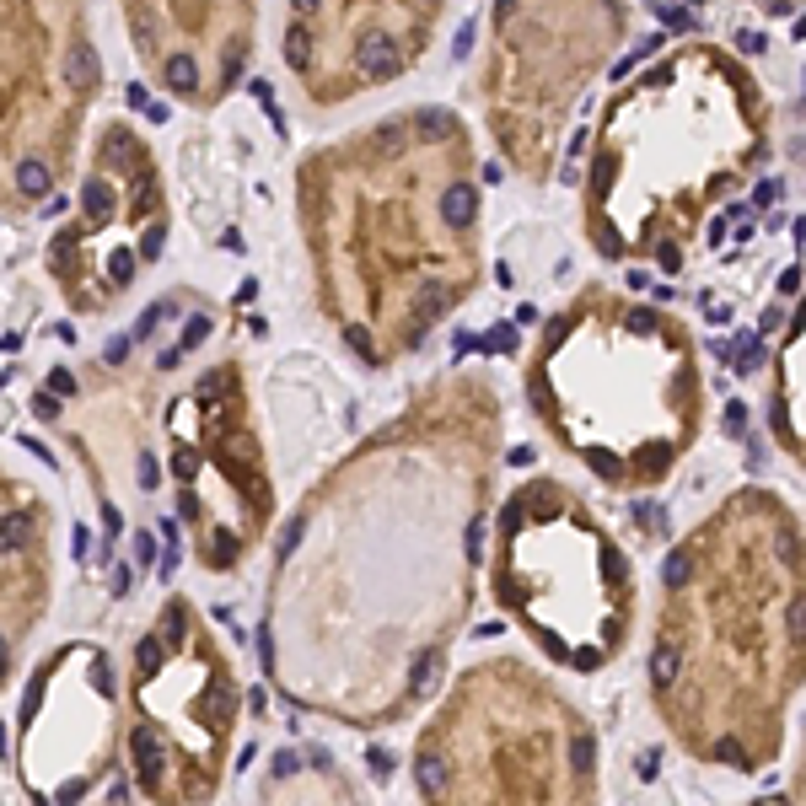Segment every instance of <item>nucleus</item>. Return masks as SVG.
I'll use <instances>...</instances> for the list:
<instances>
[{
  "mask_svg": "<svg viewBox=\"0 0 806 806\" xmlns=\"http://www.w3.org/2000/svg\"><path fill=\"white\" fill-rule=\"evenodd\" d=\"M355 65L371 75V81H387V75H398V65H403V54H398V43L382 32V27H371L366 38H360V48H355Z\"/></svg>",
  "mask_w": 806,
  "mask_h": 806,
  "instance_id": "nucleus-1",
  "label": "nucleus"
},
{
  "mask_svg": "<svg viewBox=\"0 0 806 806\" xmlns=\"http://www.w3.org/2000/svg\"><path fill=\"white\" fill-rule=\"evenodd\" d=\"M129 748H134V769H140V791H161V737L151 732V726H140L134 737H129Z\"/></svg>",
  "mask_w": 806,
  "mask_h": 806,
  "instance_id": "nucleus-2",
  "label": "nucleus"
},
{
  "mask_svg": "<svg viewBox=\"0 0 806 806\" xmlns=\"http://www.w3.org/2000/svg\"><path fill=\"white\" fill-rule=\"evenodd\" d=\"M441 215H446V226L468 231V226L479 221V194H473L468 183H452V188L441 194Z\"/></svg>",
  "mask_w": 806,
  "mask_h": 806,
  "instance_id": "nucleus-3",
  "label": "nucleus"
},
{
  "mask_svg": "<svg viewBox=\"0 0 806 806\" xmlns=\"http://www.w3.org/2000/svg\"><path fill=\"white\" fill-rule=\"evenodd\" d=\"M65 81H70V91H91V86H97V48H91V43H70V54H65Z\"/></svg>",
  "mask_w": 806,
  "mask_h": 806,
  "instance_id": "nucleus-4",
  "label": "nucleus"
},
{
  "mask_svg": "<svg viewBox=\"0 0 806 806\" xmlns=\"http://www.w3.org/2000/svg\"><path fill=\"white\" fill-rule=\"evenodd\" d=\"M678 667H683V651H678L672 640H662V646L651 651V683H656V689H672V683H678Z\"/></svg>",
  "mask_w": 806,
  "mask_h": 806,
  "instance_id": "nucleus-5",
  "label": "nucleus"
},
{
  "mask_svg": "<svg viewBox=\"0 0 806 806\" xmlns=\"http://www.w3.org/2000/svg\"><path fill=\"white\" fill-rule=\"evenodd\" d=\"M16 188H22L27 199H43V194L54 188V172H48V167H43L38 156H27V161L16 167Z\"/></svg>",
  "mask_w": 806,
  "mask_h": 806,
  "instance_id": "nucleus-6",
  "label": "nucleus"
},
{
  "mask_svg": "<svg viewBox=\"0 0 806 806\" xmlns=\"http://www.w3.org/2000/svg\"><path fill=\"white\" fill-rule=\"evenodd\" d=\"M167 86H172V91H194V86H199V65H194L188 54H172V59H167Z\"/></svg>",
  "mask_w": 806,
  "mask_h": 806,
  "instance_id": "nucleus-7",
  "label": "nucleus"
},
{
  "mask_svg": "<svg viewBox=\"0 0 806 806\" xmlns=\"http://www.w3.org/2000/svg\"><path fill=\"white\" fill-rule=\"evenodd\" d=\"M414 129H420V140H446V134H452V113H446V108H425V113L414 118Z\"/></svg>",
  "mask_w": 806,
  "mask_h": 806,
  "instance_id": "nucleus-8",
  "label": "nucleus"
},
{
  "mask_svg": "<svg viewBox=\"0 0 806 806\" xmlns=\"http://www.w3.org/2000/svg\"><path fill=\"white\" fill-rule=\"evenodd\" d=\"M285 59H290L296 70L312 65V32H307V27H290V32H285Z\"/></svg>",
  "mask_w": 806,
  "mask_h": 806,
  "instance_id": "nucleus-9",
  "label": "nucleus"
},
{
  "mask_svg": "<svg viewBox=\"0 0 806 806\" xmlns=\"http://www.w3.org/2000/svg\"><path fill=\"white\" fill-rule=\"evenodd\" d=\"M134 662H140V672H156V667L167 662V646H161L156 635H145V640L134 646Z\"/></svg>",
  "mask_w": 806,
  "mask_h": 806,
  "instance_id": "nucleus-10",
  "label": "nucleus"
},
{
  "mask_svg": "<svg viewBox=\"0 0 806 806\" xmlns=\"http://www.w3.org/2000/svg\"><path fill=\"white\" fill-rule=\"evenodd\" d=\"M414 775H420V791H425V796H441V785H446L441 758H420V769H414Z\"/></svg>",
  "mask_w": 806,
  "mask_h": 806,
  "instance_id": "nucleus-11",
  "label": "nucleus"
},
{
  "mask_svg": "<svg viewBox=\"0 0 806 806\" xmlns=\"http://www.w3.org/2000/svg\"><path fill=\"white\" fill-rule=\"evenodd\" d=\"M689 576H694V559H689V554H667L662 581H667V586H689Z\"/></svg>",
  "mask_w": 806,
  "mask_h": 806,
  "instance_id": "nucleus-12",
  "label": "nucleus"
},
{
  "mask_svg": "<svg viewBox=\"0 0 806 806\" xmlns=\"http://www.w3.org/2000/svg\"><path fill=\"white\" fill-rule=\"evenodd\" d=\"M0 538H5V543H16V549H22V543H27V538H32V516H22V511H16V516H5V522H0Z\"/></svg>",
  "mask_w": 806,
  "mask_h": 806,
  "instance_id": "nucleus-13",
  "label": "nucleus"
},
{
  "mask_svg": "<svg viewBox=\"0 0 806 806\" xmlns=\"http://www.w3.org/2000/svg\"><path fill=\"white\" fill-rule=\"evenodd\" d=\"M183 624H188V613L172 602V608H167V619H161V646H183Z\"/></svg>",
  "mask_w": 806,
  "mask_h": 806,
  "instance_id": "nucleus-14",
  "label": "nucleus"
},
{
  "mask_svg": "<svg viewBox=\"0 0 806 806\" xmlns=\"http://www.w3.org/2000/svg\"><path fill=\"white\" fill-rule=\"evenodd\" d=\"M108 274H113V280H118V285H124V280H129V274H134V253H129V247H118V253H113V258H108Z\"/></svg>",
  "mask_w": 806,
  "mask_h": 806,
  "instance_id": "nucleus-15",
  "label": "nucleus"
},
{
  "mask_svg": "<svg viewBox=\"0 0 806 806\" xmlns=\"http://www.w3.org/2000/svg\"><path fill=\"white\" fill-rule=\"evenodd\" d=\"M167 312H172L167 301H156V307H145V312H140V323H134V339H145V334H151V328H156V323H161Z\"/></svg>",
  "mask_w": 806,
  "mask_h": 806,
  "instance_id": "nucleus-16",
  "label": "nucleus"
},
{
  "mask_svg": "<svg viewBox=\"0 0 806 806\" xmlns=\"http://www.w3.org/2000/svg\"><path fill=\"white\" fill-rule=\"evenodd\" d=\"M570 753H576L570 764H576L581 775H592V764H597V758H592V737H576V742H570Z\"/></svg>",
  "mask_w": 806,
  "mask_h": 806,
  "instance_id": "nucleus-17",
  "label": "nucleus"
},
{
  "mask_svg": "<svg viewBox=\"0 0 806 806\" xmlns=\"http://www.w3.org/2000/svg\"><path fill=\"white\" fill-rule=\"evenodd\" d=\"M86 210H91L97 221L108 215V188H102V183H86Z\"/></svg>",
  "mask_w": 806,
  "mask_h": 806,
  "instance_id": "nucleus-18",
  "label": "nucleus"
},
{
  "mask_svg": "<svg viewBox=\"0 0 806 806\" xmlns=\"http://www.w3.org/2000/svg\"><path fill=\"white\" fill-rule=\"evenodd\" d=\"M436 667H441V656L430 651V656L420 662V672H414V694H425V689H430V678H436Z\"/></svg>",
  "mask_w": 806,
  "mask_h": 806,
  "instance_id": "nucleus-19",
  "label": "nucleus"
},
{
  "mask_svg": "<svg viewBox=\"0 0 806 806\" xmlns=\"http://www.w3.org/2000/svg\"><path fill=\"white\" fill-rule=\"evenodd\" d=\"M204 339H210V323H204V317H194V323H188V334H183V344H178V350H194V344H204Z\"/></svg>",
  "mask_w": 806,
  "mask_h": 806,
  "instance_id": "nucleus-20",
  "label": "nucleus"
},
{
  "mask_svg": "<svg viewBox=\"0 0 806 806\" xmlns=\"http://www.w3.org/2000/svg\"><path fill=\"white\" fill-rule=\"evenodd\" d=\"M48 393H54V398H70V393H75L70 371H54V377H48Z\"/></svg>",
  "mask_w": 806,
  "mask_h": 806,
  "instance_id": "nucleus-21",
  "label": "nucleus"
},
{
  "mask_svg": "<svg viewBox=\"0 0 806 806\" xmlns=\"http://www.w3.org/2000/svg\"><path fill=\"white\" fill-rule=\"evenodd\" d=\"M715 758H721V764H737V769L748 764V753H742L737 742H721V748H715Z\"/></svg>",
  "mask_w": 806,
  "mask_h": 806,
  "instance_id": "nucleus-22",
  "label": "nucleus"
},
{
  "mask_svg": "<svg viewBox=\"0 0 806 806\" xmlns=\"http://www.w3.org/2000/svg\"><path fill=\"white\" fill-rule=\"evenodd\" d=\"M802 619H806L802 597H791V608H785V624H791V635H802Z\"/></svg>",
  "mask_w": 806,
  "mask_h": 806,
  "instance_id": "nucleus-23",
  "label": "nucleus"
},
{
  "mask_svg": "<svg viewBox=\"0 0 806 806\" xmlns=\"http://www.w3.org/2000/svg\"><path fill=\"white\" fill-rule=\"evenodd\" d=\"M656 16L672 22V27H689V11H678V5H656Z\"/></svg>",
  "mask_w": 806,
  "mask_h": 806,
  "instance_id": "nucleus-24",
  "label": "nucleus"
},
{
  "mask_svg": "<svg viewBox=\"0 0 806 806\" xmlns=\"http://www.w3.org/2000/svg\"><path fill=\"white\" fill-rule=\"evenodd\" d=\"M140 253H145V258H156V253H161V226H151V231H145V242H140Z\"/></svg>",
  "mask_w": 806,
  "mask_h": 806,
  "instance_id": "nucleus-25",
  "label": "nucleus"
},
{
  "mask_svg": "<svg viewBox=\"0 0 806 806\" xmlns=\"http://www.w3.org/2000/svg\"><path fill=\"white\" fill-rule=\"evenodd\" d=\"M32 409H38L43 420H54V414H59V403H54V393H38V398H32Z\"/></svg>",
  "mask_w": 806,
  "mask_h": 806,
  "instance_id": "nucleus-26",
  "label": "nucleus"
},
{
  "mask_svg": "<svg viewBox=\"0 0 806 806\" xmlns=\"http://www.w3.org/2000/svg\"><path fill=\"white\" fill-rule=\"evenodd\" d=\"M102 355H108V366H118V360H124V355H129V339H113V344H108V350H102Z\"/></svg>",
  "mask_w": 806,
  "mask_h": 806,
  "instance_id": "nucleus-27",
  "label": "nucleus"
},
{
  "mask_svg": "<svg viewBox=\"0 0 806 806\" xmlns=\"http://www.w3.org/2000/svg\"><path fill=\"white\" fill-rule=\"evenodd\" d=\"M592 468H597V473H619V463H613L608 452H592Z\"/></svg>",
  "mask_w": 806,
  "mask_h": 806,
  "instance_id": "nucleus-28",
  "label": "nucleus"
},
{
  "mask_svg": "<svg viewBox=\"0 0 806 806\" xmlns=\"http://www.w3.org/2000/svg\"><path fill=\"white\" fill-rule=\"evenodd\" d=\"M468 48H473V22H468V27H463V32H457V59H463V54H468Z\"/></svg>",
  "mask_w": 806,
  "mask_h": 806,
  "instance_id": "nucleus-29",
  "label": "nucleus"
},
{
  "mask_svg": "<svg viewBox=\"0 0 806 806\" xmlns=\"http://www.w3.org/2000/svg\"><path fill=\"white\" fill-rule=\"evenodd\" d=\"M290 5H296V16H307V11H317L323 0H290Z\"/></svg>",
  "mask_w": 806,
  "mask_h": 806,
  "instance_id": "nucleus-30",
  "label": "nucleus"
},
{
  "mask_svg": "<svg viewBox=\"0 0 806 806\" xmlns=\"http://www.w3.org/2000/svg\"><path fill=\"white\" fill-rule=\"evenodd\" d=\"M5 662H11V646H5V635H0V672H5Z\"/></svg>",
  "mask_w": 806,
  "mask_h": 806,
  "instance_id": "nucleus-31",
  "label": "nucleus"
}]
</instances>
